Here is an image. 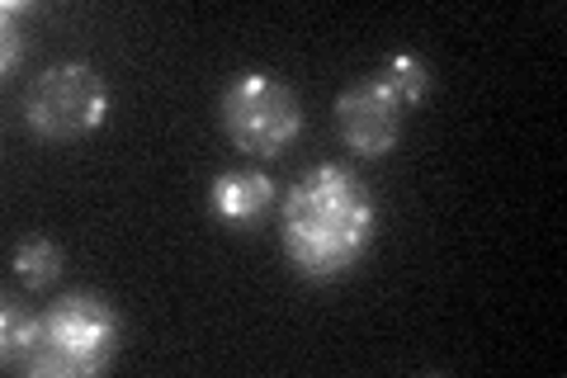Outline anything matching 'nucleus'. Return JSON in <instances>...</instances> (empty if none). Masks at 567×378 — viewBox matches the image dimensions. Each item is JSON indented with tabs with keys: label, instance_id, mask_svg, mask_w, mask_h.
<instances>
[{
	"label": "nucleus",
	"instance_id": "obj_1",
	"mask_svg": "<svg viewBox=\"0 0 567 378\" xmlns=\"http://www.w3.org/2000/svg\"><path fill=\"white\" fill-rule=\"evenodd\" d=\"M374 200L346 166H312L284 194V251L298 275L341 279L374 242Z\"/></svg>",
	"mask_w": 567,
	"mask_h": 378
},
{
	"label": "nucleus",
	"instance_id": "obj_3",
	"mask_svg": "<svg viewBox=\"0 0 567 378\" xmlns=\"http://www.w3.org/2000/svg\"><path fill=\"white\" fill-rule=\"evenodd\" d=\"M223 129L246 156H279L303 133V104L270 71H241L223 90Z\"/></svg>",
	"mask_w": 567,
	"mask_h": 378
},
{
	"label": "nucleus",
	"instance_id": "obj_7",
	"mask_svg": "<svg viewBox=\"0 0 567 378\" xmlns=\"http://www.w3.org/2000/svg\"><path fill=\"white\" fill-rule=\"evenodd\" d=\"M33 350H39V317L6 298V308H0V359L10 374H29Z\"/></svg>",
	"mask_w": 567,
	"mask_h": 378
},
{
	"label": "nucleus",
	"instance_id": "obj_4",
	"mask_svg": "<svg viewBox=\"0 0 567 378\" xmlns=\"http://www.w3.org/2000/svg\"><path fill=\"white\" fill-rule=\"evenodd\" d=\"M104 114H110V85L85 62L48 67L24 90V123L48 142H71V137L95 133Z\"/></svg>",
	"mask_w": 567,
	"mask_h": 378
},
{
	"label": "nucleus",
	"instance_id": "obj_5",
	"mask_svg": "<svg viewBox=\"0 0 567 378\" xmlns=\"http://www.w3.org/2000/svg\"><path fill=\"white\" fill-rule=\"evenodd\" d=\"M402 114H406V104L379 76L354 81L350 90H341V100H336V123H341V137L354 156L393 152L402 137Z\"/></svg>",
	"mask_w": 567,
	"mask_h": 378
},
{
	"label": "nucleus",
	"instance_id": "obj_6",
	"mask_svg": "<svg viewBox=\"0 0 567 378\" xmlns=\"http://www.w3.org/2000/svg\"><path fill=\"white\" fill-rule=\"evenodd\" d=\"M208 200L227 223H260L265 213L275 208L279 185L265 171H223L218 180H213Z\"/></svg>",
	"mask_w": 567,
	"mask_h": 378
},
{
	"label": "nucleus",
	"instance_id": "obj_8",
	"mask_svg": "<svg viewBox=\"0 0 567 378\" xmlns=\"http://www.w3.org/2000/svg\"><path fill=\"white\" fill-rule=\"evenodd\" d=\"M379 81L393 90V95L412 110V104H421L425 95H431V67H425L421 58H412V52H398V58H388L383 67H379Z\"/></svg>",
	"mask_w": 567,
	"mask_h": 378
},
{
	"label": "nucleus",
	"instance_id": "obj_9",
	"mask_svg": "<svg viewBox=\"0 0 567 378\" xmlns=\"http://www.w3.org/2000/svg\"><path fill=\"white\" fill-rule=\"evenodd\" d=\"M14 275H20L29 289H48L52 279L62 275V246L48 242V237H33L24 246H14Z\"/></svg>",
	"mask_w": 567,
	"mask_h": 378
},
{
	"label": "nucleus",
	"instance_id": "obj_2",
	"mask_svg": "<svg viewBox=\"0 0 567 378\" xmlns=\"http://www.w3.org/2000/svg\"><path fill=\"white\" fill-rule=\"evenodd\" d=\"M123 321L95 294H66L39 313V350L29 374L43 378H85L114 359Z\"/></svg>",
	"mask_w": 567,
	"mask_h": 378
},
{
	"label": "nucleus",
	"instance_id": "obj_10",
	"mask_svg": "<svg viewBox=\"0 0 567 378\" xmlns=\"http://www.w3.org/2000/svg\"><path fill=\"white\" fill-rule=\"evenodd\" d=\"M14 14H20V6L10 0V6L0 10V39H6V48H0V71H14L24 58V33L14 29Z\"/></svg>",
	"mask_w": 567,
	"mask_h": 378
}]
</instances>
